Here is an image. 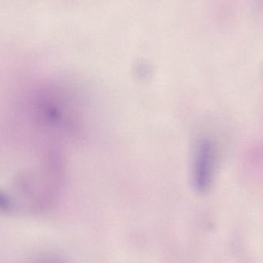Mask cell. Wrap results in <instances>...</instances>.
Returning a JSON list of instances; mask_svg holds the SVG:
<instances>
[{
    "label": "cell",
    "instance_id": "obj_1",
    "mask_svg": "<svg viewBox=\"0 0 263 263\" xmlns=\"http://www.w3.org/2000/svg\"><path fill=\"white\" fill-rule=\"evenodd\" d=\"M216 164V149L213 141L202 139L198 142L193 159V185L199 193L211 188Z\"/></svg>",
    "mask_w": 263,
    "mask_h": 263
}]
</instances>
